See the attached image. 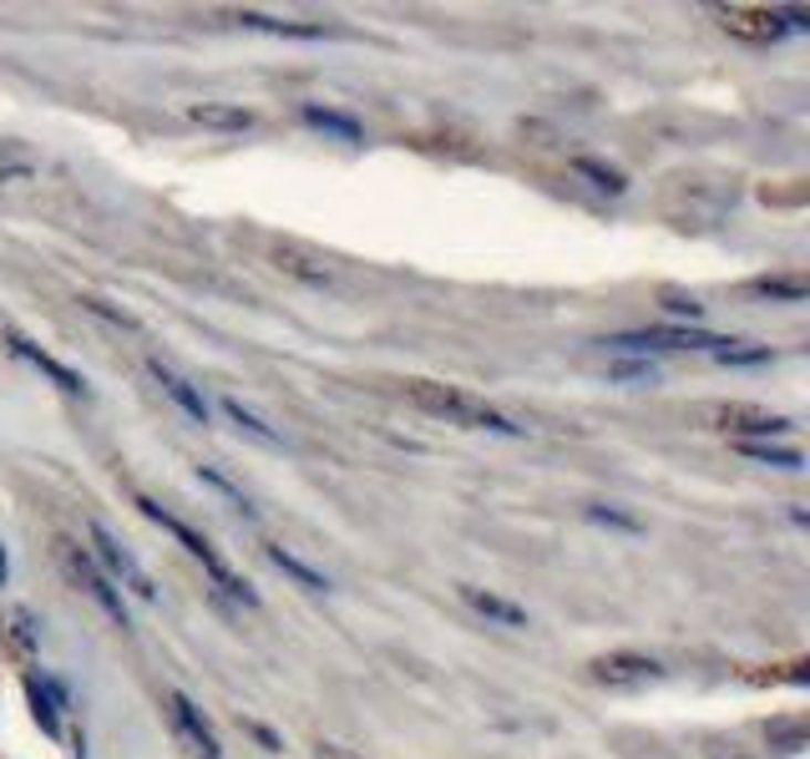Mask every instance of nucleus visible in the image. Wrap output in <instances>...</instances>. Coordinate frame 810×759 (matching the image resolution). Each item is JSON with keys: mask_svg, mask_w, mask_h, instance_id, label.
Returning <instances> with one entry per match:
<instances>
[{"mask_svg": "<svg viewBox=\"0 0 810 759\" xmlns=\"http://www.w3.org/2000/svg\"><path fill=\"white\" fill-rule=\"evenodd\" d=\"M719 25L739 41H780L790 31H810L806 11H796V6H780V11H765V6H719Z\"/></svg>", "mask_w": 810, "mask_h": 759, "instance_id": "3", "label": "nucleus"}, {"mask_svg": "<svg viewBox=\"0 0 810 759\" xmlns=\"http://www.w3.org/2000/svg\"><path fill=\"white\" fill-rule=\"evenodd\" d=\"M249 735L259 739L263 749H284V745H279V735H274V729H263V724H249Z\"/></svg>", "mask_w": 810, "mask_h": 759, "instance_id": "32", "label": "nucleus"}, {"mask_svg": "<svg viewBox=\"0 0 810 759\" xmlns=\"http://www.w3.org/2000/svg\"><path fill=\"white\" fill-rule=\"evenodd\" d=\"M6 623H11V643L21 653H31L37 648V617L25 613V607H11V613H6Z\"/></svg>", "mask_w": 810, "mask_h": 759, "instance_id": "26", "label": "nucleus"}, {"mask_svg": "<svg viewBox=\"0 0 810 759\" xmlns=\"http://www.w3.org/2000/svg\"><path fill=\"white\" fill-rule=\"evenodd\" d=\"M739 456L755 466H775V471H800L806 456L790 451V446H770V440H739Z\"/></svg>", "mask_w": 810, "mask_h": 759, "instance_id": "17", "label": "nucleus"}, {"mask_svg": "<svg viewBox=\"0 0 810 759\" xmlns=\"http://www.w3.org/2000/svg\"><path fill=\"white\" fill-rule=\"evenodd\" d=\"M31 178H37V167L31 163H6L0 167V183H31Z\"/></svg>", "mask_w": 810, "mask_h": 759, "instance_id": "31", "label": "nucleus"}, {"mask_svg": "<svg viewBox=\"0 0 810 759\" xmlns=\"http://www.w3.org/2000/svg\"><path fill=\"white\" fill-rule=\"evenodd\" d=\"M233 21L243 31H269V37H294V41H324L330 31L324 25H304V21H279V15H263V11H239Z\"/></svg>", "mask_w": 810, "mask_h": 759, "instance_id": "14", "label": "nucleus"}, {"mask_svg": "<svg viewBox=\"0 0 810 759\" xmlns=\"http://www.w3.org/2000/svg\"><path fill=\"white\" fill-rule=\"evenodd\" d=\"M82 309H92L96 320H107V324H122V330H137V320H132V314H122V309H112L107 299H82Z\"/></svg>", "mask_w": 810, "mask_h": 759, "instance_id": "30", "label": "nucleus"}, {"mask_svg": "<svg viewBox=\"0 0 810 759\" xmlns=\"http://www.w3.org/2000/svg\"><path fill=\"white\" fill-rule=\"evenodd\" d=\"M86 532H92V552H96L102 562H107V578H112V582H122V588H132V593L143 597V603H153V597H157L153 578H147L143 562L132 558L127 547H122L117 537L107 532V522H86Z\"/></svg>", "mask_w": 810, "mask_h": 759, "instance_id": "6", "label": "nucleus"}, {"mask_svg": "<svg viewBox=\"0 0 810 759\" xmlns=\"http://www.w3.org/2000/svg\"><path fill=\"white\" fill-rule=\"evenodd\" d=\"M274 263H279L284 273H294V279H304V284H320V289L330 284V269H324V263H314V259H304L299 249H279Z\"/></svg>", "mask_w": 810, "mask_h": 759, "instance_id": "21", "label": "nucleus"}, {"mask_svg": "<svg viewBox=\"0 0 810 759\" xmlns=\"http://www.w3.org/2000/svg\"><path fill=\"white\" fill-rule=\"evenodd\" d=\"M147 370H153V380H157V385H163V395H167V401H173V405H178L183 416H188V420H198V426H208V401H202V391H193L188 380H183L178 370H167L163 360H147Z\"/></svg>", "mask_w": 810, "mask_h": 759, "instance_id": "10", "label": "nucleus"}, {"mask_svg": "<svg viewBox=\"0 0 810 759\" xmlns=\"http://www.w3.org/2000/svg\"><path fill=\"white\" fill-rule=\"evenodd\" d=\"M588 522H598V527H613V532H629V537H638V532H644V522H638L633 511H623V507H608V501H593V507H588Z\"/></svg>", "mask_w": 810, "mask_h": 759, "instance_id": "23", "label": "nucleus"}, {"mask_svg": "<svg viewBox=\"0 0 810 759\" xmlns=\"http://www.w3.org/2000/svg\"><path fill=\"white\" fill-rule=\"evenodd\" d=\"M461 603L471 613H481L487 623H497V628H527V607H517L512 597L487 593V588H461Z\"/></svg>", "mask_w": 810, "mask_h": 759, "instance_id": "12", "label": "nucleus"}, {"mask_svg": "<svg viewBox=\"0 0 810 759\" xmlns=\"http://www.w3.org/2000/svg\"><path fill=\"white\" fill-rule=\"evenodd\" d=\"M608 380H644V385H654L658 370L654 360H623V365H608Z\"/></svg>", "mask_w": 810, "mask_h": 759, "instance_id": "28", "label": "nucleus"}, {"mask_svg": "<svg viewBox=\"0 0 810 759\" xmlns=\"http://www.w3.org/2000/svg\"><path fill=\"white\" fill-rule=\"evenodd\" d=\"M664 309L679 314V320H704V304L694 294H679V289H664Z\"/></svg>", "mask_w": 810, "mask_h": 759, "instance_id": "29", "label": "nucleus"}, {"mask_svg": "<svg viewBox=\"0 0 810 759\" xmlns=\"http://www.w3.org/2000/svg\"><path fill=\"white\" fill-rule=\"evenodd\" d=\"M25 699H31V719L41 724V735H46V739H61V709L37 688V678H25Z\"/></svg>", "mask_w": 810, "mask_h": 759, "instance_id": "22", "label": "nucleus"}, {"mask_svg": "<svg viewBox=\"0 0 810 759\" xmlns=\"http://www.w3.org/2000/svg\"><path fill=\"white\" fill-rule=\"evenodd\" d=\"M750 289L760 299H786V304H800V299H806V284H800V279H780V273H765V279H755Z\"/></svg>", "mask_w": 810, "mask_h": 759, "instance_id": "24", "label": "nucleus"}, {"mask_svg": "<svg viewBox=\"0 0 810 759\" xmlns=\"http://www.w3.org/2000/svg\"><path fill=\"white\" fill-rule=\"evenodd\" d=\"M593 678L613 688H644L664 678V664L648 653H603V658H593Z\"/></svg>", "mask_w": 810, "mask_h": 759, "instance_id": "8", "label": "nucleus"}, {"mask_svg": "<svg viewBox=\"0 0 810 759\" xmlns=\"http://www.w3.org/2000/svg\"><path fill=\"white\" fill-rule=\"evenodd\" d=\"M11 350H15V355H21V360H31V365L41 370V375H51V380H56V385H61V391H66V395H86V380L76 375V370H66V365H61V360H51L46 350H41V344H31V340H25V334H11Z\"/></svg>", "mask_w": 810, "mask_h": 759, "instance_id": "13", "label": "nucleus"}, {"mask_svg": "<svg viewBox=\"0 0 810 759\" xmlns=\"http://www.w3.org/2000/svg\"><path fill=\"white\" fill-rule=\"evenodd\" d=\"M198 481H208V487H214V491H224V497H228V501H233V507H239V511H243V517H259V507H253V501H249V497H243V491H239V487H233V481H228V476H224V471H218V466H198Z\"/></svg>", "mask_w": 810, "mask_h": 759, "instance_id": "25", "label": "nucleus"}, {"mask_svg": "<svg viewBox=\"0 0 810 759\" xmlns=\"http://www.w3.org/2000/svg\"><path fill=\"white\" fill-rule=\"evenodd\" d=\"M56 552H61V562H66V572L82 582V593L92 597V603L102 607V613H107L117 628H127V603H122V588L102 568H96L92 552H86V547H76V542H56Z\"/></svg>", "mask_w": 810, "mask_h": 759, "instance_id": "5", "label": "nucleus"}, {"mask_svg": "<svg viewBox=\"0 0 810 759\" xmlns=\"http://www.w3.org/2000/svg\"><path fill=\"white\" fill-rule=\"evenodd\" d=\"M320 759H360V755H345V749H334V745H320Z\"/></svg>", "mask_w": 810, "mask_h": 759, "instance_id": "33", "label": "nucleus"}, {"mask_svg": "<svg viewBox=\"0 0 810 759\" xmlns=\"http://www.w3.org/2000/svg\"><path fill=\"white\" fill-rule=\"evenodd\" d=\"M715 360L719 365H770V350H739V344L729 340L715 350Z\"/></svg>", "mask_w": 810, "mask_h": 759, "instance_id": "27", "label": "nucleus"}, {"mask_svg": "<svg viewBox=\"0 0 810 759\" xmlns=\"http://www.w3.org/2000/svg\"><path fill=\"white\" fill-rule=\"evenodd\" d=\"M167 714H173L178 735L188 739V745L198 749L202 759H218V755H224V745H218V735H214V724L202 719V709L188 699V694H178V688H173V694H167Z\"/></svg>", "mask_w": 810, "mask_h": 759, "instance_id": "9", "label": "nucleus"}, {"mask_svg": "<svg viewBox=\"0 0 810 759\" xmlns=\"http://www.w3.org/2000/svg\"><path fill=\"white\" fill-rule=\"evenodd\" d=\"M188 117L198 122V127H218V132H249L253 127V112L228 107V102H193Z\"/></svg>", "mask_w": 810, "mask_h": 759, "instance_id": "15", "label": "nucleus"}, {"mask_svg": "<svg viewBox=\"0 0 810 759\" xmlns=\"http://www.w3.org/2000/svg\"><path fill=\"white\" fill-rule=\"evenodd\" d=\"M224 416L233 420V426H239L243 436H253V440H259V446H284L274 426H263V420L253 416V410H243V401H224Z\"/></svg>", "mask_w": 810, "mask_h": 759, "instance_id": "19", "label": "nucleus"}, {"mask_svg": "<svg viewBox=\"0 0 810 759\" xmlns=\"http://www.w3.org/2000/svg\"><path fill=\"white\" fill-rule=\"evenodd\" d=\"M613 350H709L715 355L719 344H729L725 334H704V330H679V324H664V330H629V334H613Z\"/></svg>", "mask_w": 810, "mask_h": 759, "instance_id": "7", "label": "nucleus"}, {"mask_svg": "<svg viewBox=\"0 0 810 759\" xmlns=\"http://www.w3.org/2000/svg\"><path fill=\"white\" fill-rule=\"evenodd\" d=\"M263 552H269V562H274V568L284 572V578H294L299 588H310V593H330V578H324V572H314V568H310V562H304V558H294V552H289V547L269 542V547H263Z\"/></svg>", "mask_w": 810, "mask_h": 759, "instance_id": "16", "label": "nucleus"}, {"mask_svg": "<svg viewBox=\"0 0 810 759\" xmlns=\"http://www.w3.org/2000/svg\"><path fill=\"white\" fill-rule=\"evenodd\" d=\"M299 117H304V127L324 132V137H334V143H350V147L365 143V127H360L350 112H334V107H320V102H304V107H299Z\"/></svg>", "mask_w": 810, "mask_h": 759, "instance_id": "11", "label": "nucleus"}, {"mask_svg": "<svg viewBox=\"0 0 810 759\" xmlns=\"http://www.w3.org/2000/svg\"><path fill=\"white\" fill-rule=\"evenodd\" d=\"M572 173H578V178H588L593 188H603V193H623V188H629V178H623L619 167L598 163V157H572Z\"/></svg>", "mask_w": 810, "mask_h": 759, "instance_id": "20", "label": "nucleus"}, {"mask_svg": "<svg viewBox=\"0 0 810 759\" xmlns=\"http://www.w3.org/2000/svg\"><path fill=\"white\" fill-rule=\"evenodd\" d=\"M411 401L420 405V410H430V416L451 420V426H471V430H491V436H527V426H517L512 416H501L497 405L477 401V395L456 391V385H436V380H416L411 385Z\"/></svg>", "mask_w": 810, "mask_h": 759, "instance_id": "1", "label": "nucleus"}, {"mask_svg": "<svg viewBox=\"0 0 810 759\" xmlns=\"http://www.w3.org/2000/svg\"><path fill=\"white\" fill-rule=\"evenodd\" d=\"M137 511H143L147 522H157V527H163V532H173V537H178V542L188 547L193 558L202 562V572H208V578H214L218 588H224V593L233 597V603H243V607H259V593H253V582H243L239 572L228 568V562L218 558L214 547H208V537H198V532H193L188 522H178V517H173V511H163V507H157L153 497H137Z\"/></svg>", "mask_w": 810, "mask_h": 759, "instance_id": "2", "label": "nucleus"}, {"mask_svg": "<svg viewBox=\"0 0 810 759\" xmlns=\"http://www.w3.org/2000/svg\"><path fill=\"white\" fill-rule=\"evenodd\" d=\"M699 420H709L715 430H729L739 440H770V436H786L796 420L780 416V410H765V405H745V401H719V405H704Z\"/></svg>", "mask_w": 810, "mask_h": 759, "instance_id": "4", "label": "nucleus"}, {"mask_svg": "<svg viewBox=\"0 0 810 759\" xmlns=\"http://www.w3.org/2000/svg\"><path fill=\"white\" fill-rule=\"evenodd\" d=\"M6 572H11V558H6V547H0V588H6Z\"/></svg>", "mask_w": 810, "mask_h": 759, "instance_id": "34", "label": "nucleus"}, {"mask_svg": "<svg viewBox=\"0 0 810 759\" xmlns=\"http://www.w3.org/2000/svg\"><path fill=\"white\" fill-rule=\"evenodd\" d=\"M765 739H770V749H780V755H806L810 749V729L800 719H770L765 724Z\"/></svg>", "mask_w": 810, "mask_h": 759, "instance_id": "18", "label": "nucleus"}]
</instances>
